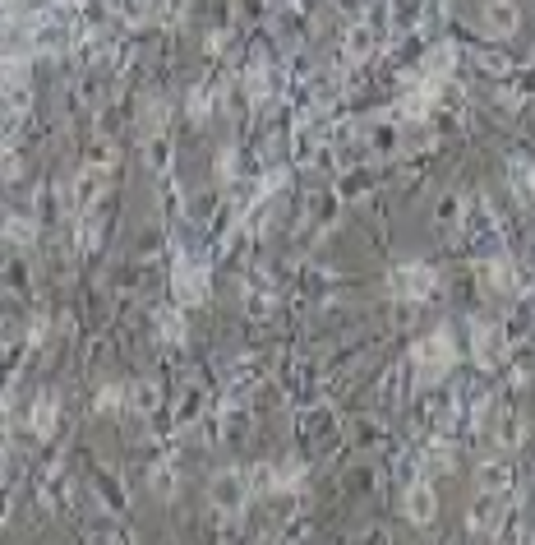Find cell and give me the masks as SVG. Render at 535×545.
Instances as JSON below:
<instances>
[{"mask_svg":"<svg viewBox=\"0 0 535 545\" xmlns=\"http://www.w3.org/2000/svg\"><path fill=\"white\" fill-rule=\"evenodd\" d=\"M79 19L70 5H47V10L28 19V56H65L79 42Z\"/></svg>","mask_w":535,"mask_h":545,"instance_id":"6da1fadb","label":"cell"},{"mask_svg":"<svg viewBox=\"0 0 535 545\" xmlns=\"http://www.w3.org/2000/svg\"><path fill=\"white\" fill-rule=\"evenodd\" d=\"M411 361H416V384L420 388H434L448 379L452 361H457V347H452V333L448 328H439V333H429L425 342H416V352H411Z\"/></svg>","mask_w":535,"mask_h":545,"instance_id":"7a4b0ae2","label":"cell"},{"mask_svg":"<svg viewBox=\"0 0 535 545\" xmlns=\"http://www.w3.org/2000/svg\"><path fill=\"white\" fill-rule=\"evenodd\" d=\"M213 509L222 513V518H240V513L254 504V476L240 472V467H226V472L213 476Z\"/></svg>","mask_w":535,"mask_h":545,"instance_id":"3957f363","label":"cell"},{"mask_svg":"<svg viewBox=\"0 0 535 545\" xmlns=\"http://www.w3.org/2000/svg\"><path fill=\"white\" fill-rule=\"evenodd\" d=\"M508 513H512V495L476 490V504H471V513H466V527H471L476 536H485V541H494V536H503V527H508Z\"/></svg>","mask_w":535,"mask_h":545,"instance_id":"277c9868","label":"cell"},{"mask_svg":"<svg viewBox=\"0 0 535 545\" xmlns=\"http://www.w3.org/2000/svg\"><path fill=\"white\" fill-rule=\"evenodd\" d=\"M171 291H176V305L208 301V264H203V255L185 250V255L176 259V282H171Z\"/></svg>","mask_w":535,"mask_h":545,"instance_id":"5b68a950","label":"cell"},{"mask_svg":"<svg viewBox=\"0 0 535 545\" xmlns=\"http://www.w3.org/2000/svg\"><path fill=\"white\" fill-rule=\"evenodd\" d=\"M388 282H393V296H402V301H429L439 291V273L429 264H397Z\"/></svg>","mask_w":535,"mask_h":545,"instance_id":"8992f818","label":"cell"},{"mask_svg":"<svg viewBox=\"0 0 535 545\" xmlns=\"http://www.w3.org/2000/svg\"><path fill=\"white\" fill-rule=\"evenodd\" d=\"M402 513L411 527H434L439 522V490L420 476V481L406 485V495H402Z\"/></svg>","mask_w":535,"mask_h":545,"instance_id":"52a82bcc","label":"cell"},{"mask_svg":"<svg viewBox=\"0 0 535 545\" xmlns=\"http://www.w3.org/2000/svg\"><path fill=\"white\" fill-rule=\"evenodd\" d=\"M512 338L503 324H471V352H476V361L485 365V370H494V365H503V356H508Z\"/></svg>","mask_w":535,"mask_h":545,"instance_id":"ba28073f","label":"cell"},{"mask_svg":"<svg viewBox=\"0 0 535 545\" xmlns=\"http://www.w3.org/2000/svg\"><path fill=\"white\" fill-rule=\"evenodd\" d=\"M102 199H107V171L97 162H88L70 185V208L74 213H88V208H102Z\"/></svg>","mask_w":535,"mask_h":545,"instance_id":"9c48e42d","label":"cell"},{"mask_svg":"<svg viewBox=\"0 0 535 545\" xmlns=\"http://www.w3.org/2000/svg\"><path fill=\"white\" fill-rule=\"evenodd\" d=\"M480 28H485L494 42H508V37H517V28H522V10H517L512 0H489L485 10H480Z\"/></svg>","mask_w":535,"mask_h":545,"instance_id":"30bf717a","label":"cell"},{"mask_svg":"<svg viewBox=\"0 0 535 545\" xmlns=\"http://www.w3.org/2000/svg\"><path fill=\"white\" fill-rule=\"evenodd\" d=\"M476 490H489V495H512L517 490V467L512 458H485L476 467Z\"/></svg>","mask_w":535,"mask_h":545,"instance_id":"8fae6325","label":"cell"},{"mask_svg":"<svg viewBox=\"0 0 535 545\" xmlns=\"http://www.w3.org/2000/svg\"><path fill=\"white\" fill-rule=\"evenodd\" d=\"M37 495H42V504H47L51 513H60L65 509V504H70V495H74V485H70V472H65V467H51L47 476H42V490H37Z\"/></svg>","mask_w":535,"mask_h":545,"instance_id":"7c38bea8","label":"cell"},{"mask_svg":"<svg viewBox=\"0 0 535 545\" xmlns=\"http://www.w3.org/2000/svg\"><path fill=\"white\" fill-rule=\"evenodd\" d=\"M28 425H33L37 439H51V435H56V425H60V398H56V393H42V398L33 402Z\"/></svg>","mask_w":535,"mask_h":545,"instance_id":"4fadbf2b","label":"cell"},{"mask_svg":"<svg viewBox=\"0 0 535 545\" xmlns=\"http://www.w3.org/2000/svg\"><path fill=\"white\" fill-rule=\"evenodd\" d=\"M452 61H457V51H452L448 42H434V47L425 51V61H420V79H429V84H448Z\"/></svg>","mask_w":535,"mask_h":545,"instance_id":"5bb4252c","label":"cell"},{"mask_svg":"<svg viewBox=\"0 0 535 545\" xmlns=\"http://www.w3.org/2000/svg\"><path fill=\"white\" fill-rule=\"evenodd\" d=\"M480 268H485V278H489V287H494V291H522V282H517V268H512L508 255H489Z\"/></svg>","mask_w":535,"mask_h":545,"instance_id":"9a60e30c","label":"cell"},{"mask_svg":"<svg viewBox=\"0 0 535 545\" xmlns=\"http://www.w3.org/2000/svg\"><path fill=\"white\" fill-rule=\"evenodd\" d=\"M374 47H379V33L360 19V24H351V33H346V61H369L374 56Z\"/></svg>","mask_w":535,"mask_h":545,"instance_id":"2e32d148","label":"cell"},{"mask_svg":"<svg viewBox=\"0 0 535 545\" xmlns=\"http://www.w3.org/2000/svg\"><path fill=\"white\" fill-rule=\"evenodd\" d=\"M420 462H425V467H420V472H452V462H457V449H452L448 439H439V444H429L425 453H420Z\"/></svg>","mask_w":535,"mask_h":545,"instance_id":"e0dca14e","label":"cell"},{"mask_svg":"<svg viewBox=\"0 0 535 545\" xmlns=\"http://www.w3.org/2000/svg\"><path fill=\"white\" fill-rule=\"evenodd\" d=\"M148 485H153V495L157 499H171L180 490V481H176V467L171 462H157L153 467V476H148Z\"/></svg>","mask_w":535,"mask_h":545,"instance_id":"ac0fdd59","label":"cell"},{"mask_svg":"<svg viewBox=\"0 0 535 545\" xmlns=\"http://www.w3.org/2000/svg\"><path fill=\"white\" fill-rule=\"evenodd\" d=\"M305 481V472H300V462H282L273 476H268V490H277V495H286V490H296V485Z\"/></svg>","mask_w":535,"mask_h":545,"instance_id":"d6986e66","label":"cell"},{"mask_svg":"<svg viewBox=\"0 0 535 545\" xmlns=\"http://www.w3.org/2000/svg\"><path fill=\"white\" fill-rule=\"evenodd\" d=\"M120 10H125L130 24H148V19L162 14V0H120Z\"/></svg>","mask_w":535,"mask_h":545,"instance_id":"ffe728a7","label":"cell"},{"mask_svg":"<svg viewBox=\"0 0 535 545\" xmlns=\"http://www.w3.org/2000/svg\"><path fill=\"white\" fill-rule=\"evenodd\" d=\"M494 439H499V449H517L522 444V421L512 412H503L499 416V430H494Z\"/></svg>","mask_w":535,"mask_h":545,"instance_id":"44dd1931","label":"cell"},{"mask_svg":"<svg viewBox=\"0 0 535 545\" xmlns=\"http://www.w3.org/2000/svg\"><path fill=\"white\" fill-rule=\"evenodd\" d=\"M462 218H466L462 199H457V194H443V199H439V222H443V227H457Z\"/></svg>","mask_w":535,"mask_h":545,"instance_id":"7402d4cb","label":"cell"},{"mask_svg":"<svg viewBox=\"0 0 535 545\" xmlns=\"http://www.w3.org/2000/svg\"><path fill=\"white\" fill-rule=\"evenodd\" d=\"M125 402H130L134 412H143V416H148V412H153V407H157V393H153V388H148V384H134L130 393H125Z\"/></svg>","mask_w":535,"mask_h":545,"instance_id":"603a6c76","label":"cell"},{"mask_svg":"<svg viewBox=\"0 0 535 545\" xmlns=\"http://www.w3.org/2000/svg\"><path fill=\"white\" fill-rule=\"evenodd\" d=\"M5 241H10L14 250H19V245H24V241H33V222H24V218H10V222H5Z\"/></svg>","mask_w":535,"mask_h":545,"instance_id":"cb8c5ba5","label":"cell"},{"mask_svg":"<svg viewBox=\"0 0 535 545\" xmlns=\"http://www.w3.org/2000/svg\"><path fill=\"white\" fill-rule=\"evenodd\" d=\"M157 324H162V338H167V342H185V324L176 319V310H162Z\"/></svg>","mask_w":535,"mask_h":545,"instance_id":"d4e9b609","label":"cell"},{"mask_svg":"<svg viewBox=\"0 0 535 545\" xmlns=\"http://www.w3.org/2000/svg\"><path fill=\"white\" fill-rule=\"evenodd\" d=\"M148 144H153V148H148V153H153V167H157V171H167V167H171V144H167V134H157V139H148Z\"/></svg>","mask_w":535,"mask_h":545,"instance_id":"484cf974","label":"cell"},{"mask_svg":"<svg viewBox=\"0 0 535 545\" xmlns=\"http://www.w3.org/2000/svg\"><path fill=\"white\" fill-rule=\"evenodd\" d=\"M120 402H125V388H102L97 393V412H116Z\"/></svg>","mask_w":535,"mask_h":545,"instance_id":"4316f807","label":"cell"},{"mask_svg":"<svg viewBox=\"0 0 535 545\" xmlns=\"http://www.w3.org/2000/svg\"><path fill=\"white\" fill-rule=\"evenodd\" d=\"M93 162H97V167H102V162L111 167V162H116V148H111V144H93Z\"/></svg>","mask_w":535,"mask_h":545,"instance_id":"83f0119b","label":"cell"},{"mask_svg":"<svg viewBox=\"0 0 535 545\" xmlns=\"http://www.w3.org/2000/svg\"><path fill=\"white\" fill-rule=\"evenodd\" d=\"M5 181H19V153L5 148Z\"/></svg>","mask_w":535,"mask_h":545,"instance_id":"f1b7e54d","label":"cell"}]
</instances>
